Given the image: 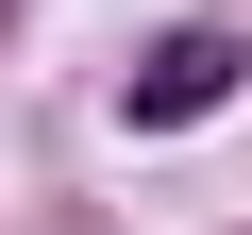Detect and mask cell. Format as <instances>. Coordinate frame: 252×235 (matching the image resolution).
Here are the masks:
<instances>
[{
    "label": "cell",
    "instance_id": "obj_1",
    "mask_svg": "<svg viewBox=\"0 0 252 235\" xmlns=\"http://www.w3.org/2000/svg\"><path fill=\"white\" fill-rule=\"evenodd\" d=\"M235 101V34H168L135 84H118V118H135V135H168V118H219Z\"/></svg>",
    "mask_w": 252,
    "mask_h": 235
}]
</instances>
